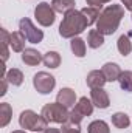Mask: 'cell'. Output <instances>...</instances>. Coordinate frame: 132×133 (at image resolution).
Wrapping results in <instances>:
<instances>
[{
    "instance_id": "cell-16",
    "label": "cell",
    "mask_w": 132,
    "mask_h": 133,
    "mask_svg": "<svg viewBox=\"0 0 132 133\" xmlns=\"http://www.w3.org/2000/svg\"><path fill=\"white\" fill-rule=\"evenodd\" d=\"M81 12L84 14L86 20H87V23H89V26H90V25H93V23L98 22L99 14H101V8H97V6H86V8L81 9Z\"/></svg>"
},
{
    "instance_id": "cell-17",
    "label": "cell",
    "mask_w": 132,
    "mask_h": 133,
    "mask_svg": "<svg viewBox=\"0 0 132 133\" xmlns=\"http://www.w3.org/2000/svg\"><path fill=\"white\" fill-rule=\"evenodd\" d=\"M93 102L92 99H87L86 96L84 98H81V99L76 102V105H75V108L82 115V116H90L92 113H93Z\"/></svg>"
},
{
    "instance_id": "cell-27",
    "label": "cell",
    "mask_w": 132,
    "mask_h": 133,
    "mask_svg": "<svg viewBox=\"0 0 132 133\" xmlns=\"http://www.w3.org/2000/svg\"><path fill=\"white\" fill-rule=\"evenodd\" d=\"M89 6H97V8H103L104 3H109L110 0H86Z\"/></svg>"
},
{
    "instance_id": "cell-14",
    "label": "cell",
    "mask_w": 132,
    "mask_h": 133,
    "mask_svg": "<svg viewBox=\"0 0 132 133\" xmlns=\"http://www.w3.org/2000/svg\"><path fill=\"white\" fill-rule=\"evenodd\" d=\"M75 5H76L75 0H51L53 9L56 12H61V14H67L68 11L75 9Z\"/></svg>"
},
{
    "instance_id": "cell-25",
    "label": "cell",
    "mask_w": 132,
    "mask_h": 133,
    "mask_svg": "<svg viewBox=\"0 0 132 133\" xmlns=\"http://www.w3.org/2000/svg\"><path fill=\"white\" fill-rule=\"evenodd\" d=\"M118 82H120L121 90H124L128 93H132V71L131 70L123 71L121 76H120V79H118Z\"/></svg>"
},
{
    "instance_id": "cell-5",
    "label": "cell",
    "mask_w": 132,
    "mask_h": 133,
    "mask_svg": "<svg viewBox=\"0 0 132 133\" xmlns=\"http://www.w3.org/2000/svg\"><path fill=\"white\" fill-rule=\"evenodd\" d=\"M33 85L37 93H40V95H50L55 90V87H56V79H55L53 74H50L47 71H39V73L34 74Z\"/></svg>"
},
{
    "instance_id": "cell-22",
    "label": "cell",
    "mask_w": 132,
    "mask_h": 133,
    "mask_svg": "<svg viewBox=\"0 0 132 133\" xmlns=\"http://www.w3.org/2000/svg\"><path fill=\"white\" fill-rule=\"evenodd\" d=\"M5 77H6L8 82H9L11 85H14V87H19V85H22V82H23V73H22L19 68H11V70H8Z\"/></svg>"
},
{
    "instance_id": "cell-1",
    "label": "cell",
    "mask_w": 132,
    "mask_h": 133,
    "mask_svg": "<svg viewBox=\"0 0 132 133\" xmlns=\"http://www.w3.org/2000/svg\"><path fill=\"white\" fill-rule=\"evenodd\" d=\"M123 17H124V6L112 3L101 11L99 19L97 22V30L104 36H112L118 30Z\"/></svg>"
},
{
    "instance_id": "cell-3",
    "label": "cell",
    "mask_w": 132,
    "mask_h": 133,
    "mask_svg": "<svg viewBox=\"0 0 132 133\" xmlns=\"http://www.w3.org/2000/svg\"><path fill=\"white\" fill-rule=\"evenodd\" d=\"M19 125L23 130H31V132H44L48 127L47 119L42 115H37L33 110H23L19 116Z\"/></svg>"
},
{
    "instance_id": "cell-7",
    "label": "cell",
    "mask_w": 132,
    "mask_h": 133,
    "mask_svg": "<svg viewBox=\"0 0 132 133\" xmlns=\"http://www.w3.org/2000/svg\"><path fill=\"white\" fill-rule=\"evenodd\" d=\"M19 30L23 33V36L27 37V42H30V43H40L44 39L42 30L36 28L34 23L28 17H23L19 20Z\"/></svg>"
},
{
    "instance_id": "cell-8",
    "label": "cell",
    "mask_w": 132,
    "mask_h": 133,
    "mask_svg": "<svg viewBox=\"0 0 132 133\" xmlns=\"http://www.w3.org/2000/svg\"><path fill=\"white\" fill-rule=\"evenodd\" d=\"M90 99L93 102L95 107H98L101 110L107 108L110 105V99H109V95L104 88H92L90 90Z\"/></svg>"
},
{
    "instance_id": "cell-13",
    "label": "cell",
    "mask_w": 132,
    "mask_h": 133,
    "mask_svg": "<svg viewBox=\"0 0 132 133\" xmlns=\"http://www.w3.org/2000/svg\"><path fill=\"white\" fill-rule=\"evenodd\" d=\"M27 40V37L23 36V33L19 30V31H14V33H11V42H9V46L13 48V51H16V53H22L23 50H25V42Z\"/></svg>"
},
{
    "instance_id": "cell-21",
    "label": "cell",
    "mask_w": 132,
    "mask_h": 133,
    "mask_svg": "<svg viewBox=\"0 0 132 133\" xmlns=\"http://www.w3.org/2000/svg\"><path fill=\"white\" fill-rule=\"evenodd\" d=\"M13 118V108L8 102L0 104V127H6Z\"/></svg>"
},
{
    "instance_id": "cell-26",
    "label": "cell",
    "mask_w": 132,
    "mask_h": 133,
    "mask_svg": "<svg viewBox=\"0 0 132 133\" xmlns=\"http://www.w3.org/2000/svg\"><path fill=\"white\" fill-rule=\"evenodd\" d=\"M61 133H81V129H79V125H76V124H71V122H64L62 124V127H61Z\"/></svg>"
},
{
    "instance_id": "cell-18",
    "label": "cell",
    "mask_w": 132,
    "mask_h": 133,
    "mask_svg": "<svg viewBox=\"0 0 132 133\" xmlns=\"http://www.w3.org/2000/svg\"><path fill=\"white\" fill-rule=\"evenodd\" d=\"M129 124H131V119H129V116L126 113L117 111V113L112 115V125L115 129H128Z\"/></svg>"
},
{
    "instance_id": "cell-19",
    "label": "cell",
    "mask_w": 132,
    "mask_h": 133,
    "mask_svg": "<svg viewBox=\"0 0 132 133\" xmlns=\"http://www.w3.org/2000/svg\"><path fill=\"white\" fill-rule=\"evenodd\" d=\"M42 62H44V65L48 66V68H58L61 65V54L58 51H47L44 54Z\"/></svg>"
},
{
    "instance_id": "cell-15",
    "label": "cell",
    "mask_w": 132,
    "mask_h": 133,
    "mask_svg": "<svg viewBox=\"0 0 132 133\" xmlns=\"http://www.w3.org/2000/svg\"><path fill=\"white\" fill-rule=\"evenodd\" d=\"M87 45L93 50L104 45V34H101L98 30H90L87 34Z\"/></svg>"
},
{
    "instance_id": "cell-2",
    "label": "cell",
    "mask_w": 132,
    "mask_h": 133,
    "mask_svg": "<svg viewBox=\"0 0 132 133\" xmlns=\"http://www.w3.org/2000/svg\"><path fill=\"white\" fill-rule=\"evenodd\" d=\"M89 26L84 14L78 9H71L64 14V19L59 25V36L64 39H73L78 37L86 28Z\"/></svg>"
},
{
    "instance_id": "cell-10",
    "label": "cell",
    "mask_w": 132,
    "mask_h": 133,
    "mask_svg": "<svg viewBox=\"0 0 132 133\" xmlns=\"http://www.w3.org/2000/svg\"><path fill=\"white\" fill-rule=\"evenodd\" d=\"M42 59H44V56L37 50H34V48H25L22 51V62L28 66L39 65L42 62Z\"/></svg>"
},
{
    "instance_id": "cell-4",
    "label": "cell",
    "mask_w": 132,
    "mask_h": 133,
    "mask_svg": "<svg viewBox=\"0 0 132 133\" xmlns=\"http://www.w3.org/2000/svg\"><path fill=\"white\" fill-rule=\"evenodd\" d=\"M68 108L61 105L59 102H50L45 104L40 110V115L47 119V122H56V124H64L68 119Z\"/></svg>"
},
{
    "instance_id": "cell-31",
    "label": "cell",
    "mask_w": 132,
    "mask_h": 133,
    "mask_svg": "<svg viewBox=\"0 0 132 133\" xmlns=\"http://www.w3.org/2000/svg\"><path fill=\"white\" fill-rule=\"evenodd\" d=\"M11 133H27V130H14V132H11Z\"/></svg>"
},
{
    "instance_id": "cell-20",
    "label": "cell",
    "mask_w": 132,
    "mask_h": 133,
    "mask_svg": "<svg viewBox=\"0 0 132 133\" xmlns=\"http://www.w3.org/2000/svg\"><path fill=\"white\" fill-rule=\"evenodd\" d=\"M70 48H71V53L76 57H84L86 56V42L81 37H73L71 42H70Z\"/></svg>"
},
{
    "instance_id": "cell-30",
    "label": "cell",
    "mask_w": 132,
    "mask_h": 133,
    "mask_svg": "<svg viewBox=\"0 0 132 133\" xmlns=\"http://www.w3.org/2000/svg\"><path fill=\"white\" fill-rule=\"evenodd\" d=\"M44 133H61V129H53V127H47Z\"/></svg>"
},
{
    "instance_id": "cell-12",
    "label": "cell",
    "mask_w": 132,
    "mask_h": 133,
    "mask_svg": "<svg viewBox=\"0 0 132 133\" xmlns=\"http://www.w3.org/2000/svg\"><path fill=\"white\" fill-rule=\"evenodd\" d=\"M86 82H87V85H89L90 90H92V88H103L107 81H106V76L103 74L101 70H92V71L87 74Z\"/></svg>"
},
{
    "instance_id": "cell-6",
    "label": "cell",
    "mask_w": 132,
    "mask_h": 133,
    "mask_svg": "<svg viewBox=\"0 0 132 133\" xmlns=\"http://www.w3.org/2000/svg\"><path fill=\"white\" fill-rule=\"evenodd\" d=\"M34 17L37 20L39 25L42 26H51L56 20V11L53 9V6L47 2H40L36 8H34Z\"/></svg>"
},
{
    "instance_id": "cell-9",
    "label": "cell",
    "mask_w": 132,
    "mask_h": 133,
    "mask_svg": "<svg viewBox=\"0 0 132 133\" xmlns=\"http://www.w3.org/2000/svg\"><path fill=\"white\" fill-rule=\"evenodd\" d=\"M56 102H59L61 105H64L67 108H71L76 104V93H75V90H71L68 87L61 88L58 96H56Z\"/></svg>"
},
{
    "instance_id": "cell-29",
    "label": "cell",
    "mask_w": 132,
    "mask_h": 133,
    "mask_svg": "<svg viewBox=\"0 0 132 133\" xmlns=\"http://www.w3.org/2000/svg\"><path fill=\"white\" fill-rule=\"evenodd\" d=\"M121 3L124 5V9H128V11L132 12V0H121Z\"/></svg>"
},
{
    "instance_id": "cell-28",
    "label": "cell",
    "mask_w": 132,
    "mask_h": 133,
    "mask_svg": "<svg viewBox=\"0 0 132 133\" xmlns=\"http://www.w3.org/2000/svg\"><path fill=\"white\" fill-rule=\"evenodd\" d=\"M8 84H9L8 79L3 76V77H2V91H0V96H5V95H6V91H8Z\"/></svg>"
},
{
    "instance_id": "cell-11",
    "label": "cell",
    "mask_w": 132,
    "mask_h": 133,
    "mask_svg": "<svg viewBox=\"0 0 132 133\" xmlns=\"http://www.w3.org/2000/svg\"><path fill=\"white\" fill-rule=\"evenodd\" d=\"M101 71H103V74L106 76V81L107 82H115V81H118L120 79V76H121V68L118 64H115V62H107V64H104L103 68H101Z\"/></svg>"
},
{
    "instance_id": "cell-24",
    "label": "cell",
    "mask_w": 132,
    "mask_h": 133,
    "mask_svg": "<svg viewBox=\"0 0 132 133\" xmlns=\"http://www.w3.org/2000/svg\"><path fill=\"white\" fill-rule=\"evenodd\" d=\"M87 132L89 133H110L109 129V124L103 119H97V121H92L87 127Z\"/></svg>"
},
{
    "instance_id": "cell-23",
    "label": "cell",
    "mask_w": 132,
    "mask_h": 133,
    "mask_svg": "<svg viewBox=\"0 0 132 133\" xmlns=\"http://www.w3.org/2000/svg\"><path fill=\"white\" fill-rule=\"evenodd\" d=\"M117 48H118V51H120L121 56H129L132 51V43H131V40H129V36H126V34L120 36L118 42H117Z\"/></svg>"
}]
</instances>
